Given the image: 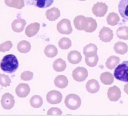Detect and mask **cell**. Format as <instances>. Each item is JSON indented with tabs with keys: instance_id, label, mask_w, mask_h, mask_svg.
<instances>
[{
	"instance_id": "obj_1",
	"label": "cell",
	"mask_w": 128,
	"mask_h": 119,
	"mask_svg": "<svg viewBox=\"0 0 128 119\" xmlns=\"http://www.w3.org/2000/svg\"><path fill=\"white\" fill-rule=\"evenodd\" d=\"M19 62L14 55L9 54L5 56L0 62V67L4 72L12 73L17 70Z\"/></svg>"
},
{
	"instance_id": "obj_2",
	"label": "cell",
	"mask_w": 128,
	"mask_h": 119,
	"mask_svg": "<svg viewBox=\"0 0 128 119\" xmlns=\"http://www.w3.org/2000/svg\"><path fill=\"white\" fill-rule=\"evenodd\" d=\"M114 77L117 80L128 83V61H124L116 68Z\"/></svg>"
},
{
	"instance_id": "obj_3",
	"label": "cell",
	"mask_w": 128,
	"mask_h": 119,
	"mask_svg": "<svg viewBox=\"0 0 128 119\" xmlns=\"http://www.w3.org/2000/svg\"><path fill=\"white\" fill-rule=\"evenodd\" d=\"M65 105L70 110H76L80 107L81 100L80 97L76 94H71L67 95L64 100Z\"/></svg>"
},
{
	"instance_id": "obj_4",
	"label": "cell",
	"mask_w": 128,
	"mask_h": 119,
	"mask_svg": "<svg viewBox=\"0 0 128 119\" xmlns=\"http://www.w3.org/2000/svg\"><path fill=\"white\" fill-rule=\"evenodd\" d=\"M58 32L63 34H70L72 32L70 21L66 19L61 20L57 26Z\"/></svg>"
},
{
	"instance_id": "obj_5",
	"label": "cell",
	"mask_w": 128,
	"mask_h": 119,
	"mask_svg": "<svg viewBox=\"0 0 128 119\" xmlns=\"http://www.w3.org/2000/svg\"><path fill=\"white\" fill-rule=\"evenodd\" d=\"M88 75V71L83 67H78L74 70L72 72V77L75 81L82 82L86 79Z\"/></svg>"
},
{
	"instance_id": "obj_6",
	"label": "cell",
	"mask_w": 128,
	"mask_h": 119,
	"mask_svg": "<svg viewBox=\"0 0 128 119\" xmlns=\"http://www.w3.org/2000/svg\"><path fill=\"white\" fill-rule=\"evenodd\" d=\"M0 103L4 109L10 110L14 106L15 101L12 95L6 93L2 96Z\"/></svg>"
},
{
	"instance_id": "obj_7",
	"label": "cell",
	"mask_w": 128,
	"mask_h": 119,
	"mask_svg": "<svg viewBox=\"0 0 128 119\" xmlns=\"http://www.w3.org/2000/svg\"><path fill=\"white\" fill-rule=\"evenodd\" d=\"M74 24L75 27L77 30L85 31L89 25V20L88 17H86L83 15L77 16L74 19Z\"/></svg>"
},
{
	"instance_id": "obj_8",
	"label": "cell",
	"mask_w": 128,
	"mask_h": 119,
	"mask_svg": "<svg viewBox=\"0 0 128 119\" xmlns=\"http://www.w3.org/2000/svg\"><path fill=\"white\" fill-rule=\"evenodd\" d=\"M62 99V94L57 90H52L46 95V100L51 104H57L61 102Z\"/></svg>"
},
{
	"instance_id": "obj_9",
	"label": "cell",
	"mask_w": 128,
	"mask_h": 119,
	"mask_svg": "<svg viewBox=\"0 0 128 119\" xmlns=\"http://www.w3.org/2000/svg\"><path fill=\"white\" fill-rule=\"evenodd\" d=\"M108 7L105 3L97 2L94 5L92 11L95 16L101 17L105 15L107 12Z\"/></svg>"
},
{
	"instance_id": "obj_10",
	"label": "cell",
	"mask_w": 128,
	"mask_h": 119,
	"mask_svg": "<svg viewBox=\"0 0 128 119\" xmlns=\"http://www.w3.org/2000/svg\"><path fill=\"white\" fill-rule=\"evenodd\" d=\"M112 30L107 27H103L99 32V38L101 41L104 42H110L113 38Z\"/></svg>"
},
{
	"instance_id": "obj_11",
	"label": "cell",
	"mask_w": 128,
	"mask_h": 119,
	"mask_svg": "<svg viewBox=\"0 0 128 119\" xmlns=\"http://www.w3.org/2000/svg\"><path fill=\"white\" fill-rule=\"evenodd\" d=\"M121 90L118 87L116 86L110 87L108 89L107 96L109 100L111 102L118 101L121 97Z\"/></svg>"
},
{
	"instance_id": "obj_12",
	"label": "cell",
	"mask_w": 128,
	"mask_h": 119,
	"mask_svg": "<svg viewBox=\"0 0 128 119\" xmlns=\"http://www.w3.org/2000/svg\"><path fill=\"white\" fill-rule=\"evenodd\" d=\"M54 0H26V2L30 5H34L39 8H47L51 6Z\"/></svg>"
},
{
	"instance_id": "obj_13",
	"label": "cell",
	"mask_w": 128,
	"mask_h": 119,
	"mask_svg": "<svg viewBox=\"0 0 128 119\" xmlns=\"http://www.w3.org/2000/svg\"><path fill=\"white\" fill-rule=\"evenodd\" d=\"M30 91L29 85L26 84H19L16 88V92L17 96L20 98H24L27 97Z\"/></svg>"
},
{
	"instance_id": "obj_14",
	"label": "cell",
	"mask_w": 128,
	"mask_h": 119,
	"mask_svg": "<svg viewBox=\"0 0 128 119\" xmlns=\"http://www.w3.org/2000/svg\"><path fill=\"white\" fill-rule=\"evenodd\" d=\"M118 9L122 18L128 21V0H121L119 3Z\"/></svg>"
},
{
	"instance_id": "obj_15",
	"label": "cell",
	"mask_w": 128,
	"mask_h": 119,
	"mask_svg": "<svg viewBox=\"0 0 128 119\" xmlns=\"http://www.w3.org/2000/svg\"><path fill=\"white\" fill-rule=\"evenodd\" d=\"M82 55L80 52L77 51H72L70 52L67 57L68 61L70 64H76L80 63L82 60Z\"/></svg>"
},
{
	"instance_id": "obj_16",
	"label": "cell",
	"mask_w": 128,
	"mask_h": 119,
	"mask_svg": "<svg viewBox=\"0 0 128 119\" xmlns=\"http://www.w3.org/2000/svg\"><path fill=\"white\" fill-rule=\"evenodd\" d=\"M40 27V25L38 23L35 22L29 24L26 27L25 33L26 35L29 38L35 35L38 32Z\"/></svg>"
},
{
	"instance_id": "obj_17",
	"label": "cell",
	"mask_w": 128,
	"mask_h": 119,
	"mask_svg": "<svg viewBox=\"0 0 128 119\" xmlns=\"http://www.w3.org/2000/svg\"><path fill=\"white\" fill-rule=\"evenodd\" d=\"M97 46L93 44H90L84 47L83 53L86 57L90 58L97 55Z\"/></svg>"
},
{
	"instance_id": "obj_18",
	"label": "cell",
	"mask_w": 128,
	"mask_h": 119,
	"mask_svg": "<svg viewBox=\"0 0 128 119\" xmlns=\"http://www.w3.org/2000/svg\"><path fill=\"white\" fill-rule=\"evenodd\" d=\"M26 24V21L25 19H15L12 24V28L15 32H22L24 29Z\"/></svg>"
},
{
	"instance_id": "obj_19",
	"label": "cell",
	"mask_w": 128,
	"mask_h": 119,
	"mask_svg": "<svg viewBox=\"0 0 128 119\" xmlns=\"http://www.w3.org/2000/svg\"><path fill=\"white\" fill-rule=\"evenodd\" d=\"M86 89L87 91L90 93H96L99 90L100 85L97 81L92 79L88 81L87 83Z\"/></svg>"
},
{
	"instance_id": "obj_20",
	"label": "cell",
	"mask_w": 128,
	"mask_h": 119,
	"mask_svg": "<svg viewBox=\"0 0 128 119\" xmlns=\"http://www.w3.org/2000/svg\"><path fill=\"white\" fill-rule=\"evenodd\" d=\"M60 11L56 7H52L48 10L46 12V16L48 19L50 21H54L60 16Z\"/></svg>"
},
{
	"instance_id": "obj_21",
	"label": "cell",
	"mask_w": 128,
	"mask_h": 119,
	"mask_svg": "<svg viewBox=\"0 0 128 119\" xmlns=\"http://www.w3.org/2000/svg\"><path fill=\"white\" fill-rule=\"evenodd\" d=\"M54 84L56 87L60 89H64L68 85V79L64 76L59 75L55 78Z\"/></svg>"
},
{
	"instance_id": "obj_22",
	"label": "cell",
	"mask_w": 128,
	"mask_h": 119,
	"mask_svg": "<svg viewBox=\"0 0 128 119\" xmlns=\"http://www.w3.org/2000/svg\"><path fill=\"white\" fill-rule=\"evenodd\" d=\"M114 49L116 53L124 55L128 52V45L124 42H117L115 44Z\"/></svg>"
},
{
	"instance_id": "obj_23",
	"label": "cell",
	"mask_w": 128,
	"mask_h": 119,
	"mask_svg": "<svg viewBox=\"0 0 128 119\" xmlns=\"http://www.w3.org/2000/svg\"><path fill=\"white\" fill-rule=\"evenodd\" d=\"M5 3L8 6L19 9L25 5L24 0H5Z\"/></svg>"
},
{
	"instance_id": "obj_24",
	"label": "cell",
	"mask_w": 128,
	"mask_h": 119,
	"mask_svg": "<svg viewBox=\"0 0 128 119\" xmlns=\"http://www.w3.org/2000/svg\"><path fill=\"white\" fill-rule=\"evenodd\" d=\"M120 61V59L118 57L115 56H111L107 59L106 63V66L108 69L112 70L118 64Z\"/></svg>"
},
{
	"instance_id": "obj_25",
	"label": "cell",
	"mask_w": 128,
	"mask_h": 119,
	"mask_svg": "<svg viewBox=\"0 0 128 119\" xmlns=\"http://www.w3.org/2000/svg\"><path fill=\"white\" fill-rule=\"evenodd\" d=\"M66 67V64L65 61L61 58H58L54 62L53 68L55 71L58 72L64 71Z\"/></svg>"
},
{
	"instance_id": "obj_26",
	"label": "cell",
	"mask_w": 128,
	"mask_h": 119,
	"mask_svg": "<svg viewBox=\"0 0 128 119\" xmlns=\"http://www.w3.org/2000/svg\"><path fill=\"white\" fill-rule=\"evenodd\" d=\"M100 80L105 85H110L114 82L113 76L109 72L102 73L100 76Z\"/></svg>"
},
{
	"instance_id": "obj_27",
	"label": "cell",
	"mask_w": 128,
	"mask_h": 119,
	"mask_svg": "<svg viewBox=\"0 0 128 119\" xmlns=\"http://www.w3.org/2000/svg\"><path fill=\"white\" fill-rule=\"evenodd\" d=\"M31 48L30 43L26 40H22L17 45L18 51L22 53H26L29 52Z\"/></svg>"
},
{
	"instance_id": "obj_28",
	"label": "cell",
	"mask_w": 128,
	"mask_h": 119,
	"mask_svg": "<svg viewBox=\"0 0 128 119\" xmlns=\"http://www.w3.org/2000/svg\"><path fill=\"white\" fill-rule=\"evenodd\" d=\"M119 21V17L117 13L114 12L110 13L107 17V22L110 26H116Z\"/></svg>"
},
{
	"instance_id": "obj_29",
	"label": "cell",
	"mask_w": 128,
	"mask_h": 119,
	"mask_svg": "<svg viewBox=\"0 0 128 119\" xmlns=\"http://www.w3.org/2000/svg\"><path fill=\"white\" fill-rule=\"evenodd\" d=\"M116 35L119 39L128 40V26H121L116 30Z\"/></svg>"
},
{
	"instance_id": "obj_30",
	"label": "cell",
	"mask_w": 128,
	"mask_h": 119,
	"mask_svg": "<svg viewBox=\"0 0 128 119\" xmlns=\"http://www.w3.org/2000/svg\"><path fill=\"white\" fill-rule=\"evenodd\" d=\"M44 53L48 58H54L58 54L57 48L54 45H47L45 48Z\"/></svg>"
},
{
	"instance_id": "obj_31",
	"label": "cell",
	"mask_w": 128,
	"mask_h": 119,
	"mask_svg": "<svg viewBox=\"0 0 128 119\" xmlns=\"http://www.w3.org/2000/svg\"><path fill=\"white\" fill-rule=\"evenodd\" d=\"M30 103L31 106L34 108H38L42 106L43 104V99L41 97L38 95L33 96L30 99Z\"/></svg>"
},
{
	"instance_id": "obj_32",
	"label": "cell",
	"mask_w": 128,
	"mask_h": 119,
	"mask_svg": "<svg viewBox=\"0 0 128 119\" xmlns=\"http://www.w3.org/2000/svg\"><path fill=\"white\" fill-rule=\"evenodd\" d=\"M58 46L61 49L67 50L70 48L72 46V42L70 39L64 37L60 40Z\"/></svg>"
},
{
	"instance_id": "obj_33",
	"label": "cell",
	"mask_w": 128,
	"mask_h": 119,
	"mask_svg": "<svg viewBox=\"0 0 128 119\" xmlns=\"http://www.w3.org/2000/svg\"><path fill=\"white\" fill-rule=\"evenodd\" d=\"M88 19L89 20V25L85 31L87 32H93L96 30L98 24L96 22L95 19L90 17H88Z\"/></svg>"
},
{
	"instance_id": "obj_34",
	"label": "cell",
	"mask_w": 128,
	"mask_h": 119,
	"mask_svg": "<svg viewBox=\"0 0 128 119\" xmlns=\"http://www.w3.org/2000/svg\"><path fill=\"white\" fill-rule=\"evenodd\" d=\"M11 82V81L8 76L5 74H0V85L2 86H10Z\"/></svg>"
},
{
	"instance_id": "obj_35",
	"label": "cell",
	"mask_w": 128,
	"mask_h": 119,
	"mask_svg": "<svg viewBox=\"0 0 128 119\" xmlns=\"http://www.w3.org/2000/svg\"><path fill=\"white\" fill-rule=\"evenodd\" d=\"M98 61V57L96 55L93 57H86L85 58V61L86 64L89 67H93L96 66Z\"/></svg>"
},
{
	"instance_id": "obj_36",
	"label": "cell",
	"mask_w": 128,
	"mask_h": 119,
	"mask_svg": "<svg viewBox=\"0 0 128 119\" xmlns=\"http://www.w3.org/2000/svg\"><path fill=\"white\" fill-rule=\"evenodd\" d=\"M13 46V44L10 41L4 42L0 45V52H5L10 51Z\"/></svg>"
},
{
	"instance_id": "obj_37",
	"label": "cell",
	"mask_w": 128,
	"mask_h": 119,
	"mask_svg": "<svg viewBox=\"0 0 128 119\" xmlns=\"http://www.w3.org/2000/svg\"><path fill=\"white\" fill-rule=\"evenodd\" d=\"M34 76L33 73L30 71H25L21 74L20 79L23 81L31 80Z\"/></svg>"
},
{
	"instance_id": "obj_38",
	"label": "cell",
	"mask_w": 128,
	"mask_h": 119,
	"mask_svg": "<svg viewBox=\"0 0 128 119\" xmlns=\"http://www.w3.org/2000/svg\"><path fill=\"white\" fill-rule=\"evenodd\" d=\"M62 113L61 110L58 108H52L48 110L47 114L48 115H61Z\"/></svg>"
},
{
	"instance_id": "obj_39",
	"label": "cell",
	"mask_w": 128,
	"mask_h": 119,
	"mask_svg": "<svg viewBox=\"0 0 128 119\" xmlns=\"http://www.w3.org/2000/svg\"><path fill=\"white\" fill-rule=\"evenodd\" d=\"M124 90L125 93L128 95V84H126L124 86Z\"/></svg>"
},
{
	"instance_id": "obj_40",
	"label": "cell",
	"mask_w": 128,
	"mask_h": 119,
	"mask_svg": "<svg viewBox=\"0 0 128 119\" xmlns=\"http://www.w3.org/2000/svg\"><path fill=\"white\" fill-rule=\"evenodd\" d=\"M80 0V1H84V0Z\"/></svg>"
}]
</instances>
